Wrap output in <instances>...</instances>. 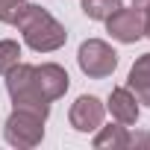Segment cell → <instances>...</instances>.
<instances>
[{"label":"cell","mask_w":150,"mask_h":150,"mask_svg":"<svg viewBox=\"0 0 150 150\" xmlns=\"http://www.w3.org/2000/svg\"><path fill=\"white\" fill-rule=\"evenodd\" d=\"M127 88L138 97V103L150 106V53L138 56L135 65L129 68V77H127Z\"/></svg>","instance_id":"9"},{"label":"cell","mask_w":150,"mask_h":150,"mask_svg":"<svg viewBox=\"0 0 150 150\" xmlns=\"http://www.w3.org/2000/svg\"><path fill=\"white\" fill-rule=\"evenodd\" d=\"M127 147H150V132H135L129 135V144Z\"/></svg>","instance_id":"14"},{"label":"cell","mask_w":150,"mask_h":150,"mask_svg":"<svg viewBox=\"0 0 150 150\" xmlns=\"http://www.w3.org/2000/svg\"><path fill=\"white\" fill-rule=\"evenodd\" d=\"M18 62H21V44L12 38H3L0 41V77H6Z\"/></svg>","instance_id":"12"},{"label":"cell","mask_w":150,"mask_h":150,"mask_svg":"<svg viewBox=\"0 0 150 150\" xmlns=\"http://www.w3.org/2000/svg\"><path fill=\"white\" fill-rule=\"evenodd\" d=\"M3 135L12 147H21V150H30L35 144H41L44 138V118L27 112V109H15L9 118H6V127H3Z\"/></svg>","instance_id":"4"},{"label":"cell","mask_w":150,"mask_h":150,"mask_svg":"<svg viewBox=\"0 0 150 150\" xmlns=\"http://www.w3.org/2000/svg\"><path fill=\"white\" fill-rule=\"evenodd\" d=\"M80 6H83L86 18H91V21H106L115 9L124 6V0H80Z\"/></svg>","instance_id":"11"},{"label":"cell","mask_w":150,"mask_h":150,"mask_svg":"<svg viewBox=\"0 0 150 150\" xmlns=\"http://www.w3.org/2000/svg\"><path fill=\"white\" fill-rule=\"evenodd\" d=\"M106 33L115 38V41H121V44H135L141 35H144V15H141V9H115L109 18H106Z\"/></svg>","instance_id":"5"},{"label":"cell","mask_w":150,"mask_h":150,"mask_svg":"<svg viewBox=\"0 0 150 150\" xmlns=\"http://www.w3.org/2000/svg\"><path fill=\"white\" fill-rule=\"evenodd\" d=\"M106 109H109V112H112V118H115L118 124H124V127L135 124V121H138V115H141V112H138V97H135L129 88H124V86L112 88Z\"/></svg>","instance_id":"8"},{"label":"cell","mask_w":150,"mask_h":150,"mask_svg":"<svg viewBox=\"0 0 150 150\" xmlns=\"http://www.w3.org/2000/svg\"><path fill=\"white\" fill-rule=\"evenodd\" d=\"M24 3L27 0H0V21L3 24H15V18L24 9Z\"/></svg>","instance_id":"13"},{"label":"cell","mask_w":150,"mask_h":150,"mask_svg":"<svg viewBox=\"0 0 150 150\" xmlns=\"http://www.w3.org/2000/svg\"><path fill=\"white\" fill-rule=\"evenodd\" d=\"M132 6H135V9H141V15H144V9L150 6V0H132Z\"/></svg>","instance_id":"16"},{"label":"cell","mask_w":150,"mask_h":150,"mask_svg":"<svg viewBox=\"0 0 150 150\" xmlns=\"http://www.w3.org/2000/svg\"><path fill=\"white\" fill-rule=\"evenodd\" d=\"M33 77H35V86H38V91L53 103V100H59L65 91H68V86H71V77H68V71L62 68V65H56V62H44V65H33Z\"/></svg>","instance_id":"7"},{"label":"cell","mask_w":150,"mask_h":150,"mask_svg":"<svg viewBox=\"0 0 150 150\" xmlns=\"http://www.w3.org/2000/svg\"><path fill=\"white\" fill-rule=\"evenodd\" d=\"M103 118H106V106L94 94H80L68 112V121L77 132H94L103 124Z\"/></svg>","instance_id":"6"},{"label":"cell","mask_w":150,"mask_h":150,"mask_svg":"<svg viewBox=\"0 0 150 150\" xmlns=\"http://www.w3.org/2000/svg\"><path fill=\"white\" fill-rule=\"evenodd\" d=\"M6 91H9L15 109H27V112H33V115H38V118L47 121V115H50V100H47V97L38 91V86H35L33 65L18 62V65L6 74Z\"/></svg>","instance_id":"2"},{"label":"cell","mask_w":150,"mask_h":150,"mask_svg":"<svg viewBox=\"0 0 150 150\" xmlns=\"http://www.w3.org/2000/svg\"><path fill=\"white\" fill-rule=\"evenodd\" d=\"M97 150H127V144H129V132H127V127L124 124H109V127H97V135H94V141H91Z\"/></svg>","instance_id":"10"},{"label":"cell","mask_w":150,"mask_h":150,"mask_svg":"<svg viewBox=\"0 0 150 150\" xmlns=\"http://www.w3.org/2000/svg\"><path fill=\"white\" fill-rule=\"evenodd\" d=\"M144 35L150 38V6L144 9Z\"/></svg>","instance_id":"15"},{"label":"cell","mask_w":150,"mask_h":150,"mask_svg":"<svg viewBox=\"0 0 150 150\" xmlns=\"http://www.w3.org/2000/svg\"><path fill=\"white\" fill-rule=\"evenodd\" d=\"M15 27L21 30L27 47H33L35 53H53L68 41V30L41 6L24 3V9L15 18Z\"/></svg>","instance_id":"1"},{"label":"cell","mask_w":150,"mask_h":150,"mask_svg":"<svg viewBox=\"0 0 150 150\" xmlns=\"http://www.w3.org/2000/svg\"><path fill=\"white\" fill-rule=\"evenodd\" d=\"M77 65H80V71L86 74V77L103 80V77H109V74H115V68H118V53H115L112 44H106V41H100V38H88V41H83L80 50H77Z\"/></svg>","instance_id":"3"}]
</instances>
